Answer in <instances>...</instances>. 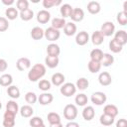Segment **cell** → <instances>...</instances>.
<instances>
[{"label":"cell","instance_id":"816d5d0a","mask_svg":"<svg viewBox=\"0 0 127 127\" xmlns=\"http://www.w3.org/2000/svg\"><path fill=\"white\" fill-rule=\"evenodd\" d=\"M50 127H64V125L61 123H56V124H50Z\"/></svg>","mask_w":127,"mask_h":127},{"label":"cell","instance_id":"836d02e7","mask_svg":"<svg viewBox=\"0 0 127 127\" xmlns=\"http://www.w3.org/2000/svg\"><path fill=\"white\" fill-rule=\"evenodd\" d=\"M101 64L99 63V62H94V61H89L88 62V64H87V68H88V70L91 72V73H96V72H98L99 70H100V68H101Z\"/></svg>","mask_w":127,"mask_h":127},{"label":"cell","instance_id":"3957f363","mask_svg":"<svg viewBox=\"0 0 127 127\" xmlns=\"http://www.w3.org/2000/svg\"><path fill=\"white\" fill-rule=\"evenodd\" d=\"M60 92H61L64 96H65V97H70V96L74 95L75 92H76L75 84H73V83H71V82H65V83H64L63 85H61Z\"/></svg>","mask_w":127,"mask_h":127},{"label":"cell","instance_id":"4fadbf2b","mask_svg":"<svg viewBox=\"0 0 127 127\" xmlns=\"http://www.w3.org/2000/svg\"><path fill=\"white\" fill-rule=\"evenodd\" d=\"M54 100V95L49 92H43L38 96V101L41 105H49L53 102Z\"/></svg>","mask_w":127,"mask_h":127},{"label":"cell","instance_id":"f35d334b","mask_svg":"<svg viewBox=\"0 0 127 127\" xmlns=\"http://www.w3.org/2000/svg\"><path fill=\"white\" fill-rule=\"evenodd\" d=\"M109 50L114 54H118L123 50V47L113 39L109 42Z\"/></svg>","mask_w":127,"mask_h":127},{"label":"cell","instance_id":"681fc988","mask_svg":"<svg viewBox=\"0 0 127 127\" xmlns=\"http://www.w3.org/2000/svg\"><path fill=\"white\" fill-rule=\"evenodd\" d=\"M65 127H79V124L75 121H68L65 125Z\"/></svg>","mask_w":127,"mask_h":127},{"label":"cell","instance_id":"e575fe53","mask_svg":"<svg viewBox=\"0 0 127 127\" xmlns=\"http://www.w3.org/2000/svg\"><path fill=\"white\" fill-rule=\"evenodd\" d=\"M74 101L76 103L77 106H85L88 102V98L86 96V94L84 93H78L75 98H74Z\"/></svg>","mask_w":127,"mask_h":127},{"label":"cell","instance_id":"6da1fadb","mask_svg":"<svg viewBox=\"0 0 127 127\" xmlns=\"http://www.w3.org/2000/svg\"><path fill=\"white\" fill-rule=\"evenodd\" d=\"M46 74V66L42 64H36L28 72V79L32 82H36Z\"/></svg>","mask_w":127,"mask_h":127},{"label":"cell","instance_id":"9a60e30c","mask_svg":"<svg viewBox=\"0 0 127 127\" xmlns=\"http://www.w3.org/2000/svg\"><path fill=\"white\" fill-rule=\"evenodd\" d=\"M64 80H65V76L61 73V72H56L52 75V78H51V83L54 84L55 86H61L64 83Z\"/></svg>","mask_w":127,"mask_h":127},{"label":"cell","instance_id":"f546056e","mask_svg":"<svg viewBox=\"0 0 127 127\" xmlns=\"http://www.w3.org/2000/svg\"><path fill=\"white\" fill-rule=\"evenodd\" d=\"M114 117H111L107 114H101L99 117V122L102 126H111L114 123Z\"/></svg>","mask_w":127,"mask_h":127},{"label":"cell","instance_id":"30bf717a","mask_svg":"<svg viewBox=\"0 0 127 127\" xmlns=\"http://www.w3.org/2000/svg\"><path fill=\"white\" fill-rule=\"evenodd\" d=\"M36 18H37V21L40 24H47L50 21V19H51V13L48 10H46V9L40 10L37 13Z\"/></svg>","mask_w":127,"mask_h":127},{"label":"cell","instance_id":"52a82bcc","mask_svg":"<svg viewBox=\"0 0 127 127\" xmlns=\"http://www.w3.org/2000/svg\"><path fill=\"white\" fill-rule=\"evenodd\" d=\"M15 117L16 115L10 111H5L3 115V127H14L15 126Z\"/></svg>","mask_w":127,"mask_h":127},{"label":"cell","instance_id":"d6986e66","mask_svg":"<svg viewBox=\"0 0 127 127\" xmlns=\"http://www.w3.org/2000/svg\"><path fill=\"white\" fill-rule=\"evenodd\" d=\"M47 54L50 57H59V55L61 54V48L59 45L52 43L50 45H48L47 47Z\"/></svg>","mask_w":127,"mask_h":127},{"label":"cell","instance_id":"603a6c76","mask_svg":"<svg viewBox=\"0 0 127 127\" xmlns=\"http://www.w3.org/2000/svg\"><path fill=\"white\" fill-rule=\"evenodd\" d=\"M72 9H73V8L71 7V5H69V4H67V3L62 4V6H61V8H60V13H61L62 18L65 19V18H67V17H70L71 12H72Z\"/></svg>","mask_w":127,"mask_h":127},{"label":"cell","instance_id":"83f0119b","mask_svg":"<svg viewBox=\"0 0 127 127\" xmlns=\"http://www.w3.org/2000/svg\"><path fill=\"white\" fill-rule=\"evenodd\" d=\"M13 82V77L10 73H3L0 76V85L4 86V87H8L10 85H12Z\"/></svg>","mask_w":127,"mask_h":127},{"label":"cell","instance_id":"cb8c5ba5","mask_svg":"<svg viewBox=\"0 0 127 127\" xmlns=\"http://www.w3.org/2000/svg\"><path fill=\"white\" fill-rule=\"evenodd\" d=\"M19 112H20V114H21L22 117H24V118H30V117H32V115L34 113V109H33V107L31 105L27 104V105H23L19 109Z\"/></svg>","mask_w":127,"mask_h":127},{"label":"cell","instance_id":"ab89813d","mask_svg":"<svg viewBox=\"0 0 127 127\" xmlns=\"http://www.w3.org/2000/svg\"><path fill=\"white\" fill-rule=\"evenodd\" d=\"M47 119H48V122L50 124H56V123H61V116L56 113V112H50L48 113V116H47Z\"/></svg>","mask_w":127,"mask_h":127},{"label":"cell","instance_id":"7c38bea8","mask_svg":"<svg viewBox=\"0 0 127 127\" xmlns=\"http://www.w3.org/2000/svg\"><path fill=\"white\" fill-rule=\"evenodd\" d=\"M114 40L122 47L127 44V33L124 30H119L114 33Z\"/></svg>","mask_w":127,"mask_h":127},{"label":"cell","instance_id":"d6a6232c","mask_svg":"<svg viewBox=\"0 0 127 127\" xmlns=\"http://www.w3.org/2000/svg\"><path fill=\"white\" fill-rule=\"evenodd\" d=\"M19 17H20L23 21H26V22H27V21H30V20L33 19V17H34V12H33L32 9L28 8V9H26V10H24V11L19 12Z\"/></svg>","mask_w":127,"mask_h":127},{"label":"cell","instance_id":"f5cc1de1","mask_svg":"<svg viewBox=\"0 0 127 127\" xmlns=\"http://www.w3.org/2000/svg\"><path fill=\"white\" fill-rule=\"evenodd\" d=\"M38 127H46V125H45V123H44V124H42V125H40V126H38Z\"/></svg>","mask_w":127,"mask_h":127},{"label":"cell","instance_id":"4dcf8cb0","mask_svg":"<svg viewBox=\"0 0 127 127\" xmlns=\"http://www.w3.org/2000/svg\"><path fill=\"white\" fill-rule=\"evenodd\" d=\"M7 94L12 99H17L20 97V89L16 85H10L7 87Z\"/></svg>","mask_w":127,"mask_h":127},{"label":"cell","instance_id":"d590c367","mask_svg":"<svg viewBox=\"0 0 127 127\" xmlns=\"http://www.w3.org/2000/svg\"><path fill=\"white\" fill-rule=\"evenodd\" d=\"M6 110L7 111H10L12 113H14L15 115L19 112V105L18 103L15 101V100H9L7 103H6Z\"/></svg>","mask_w":127,"mask_h":127},{"label":"cell","instance_id":"7dc6e473","mask_svg":"<svg viewBox=\"0 0 127 127\" xmlns=\"http://www.w3.org/2000/svg\"><path fill=\"white\" fill-rule=\"evenodd\" d=\"M8 68V63L4 59H0V72L6 71Z\"/></svg>","mask_w":127,"mask_h":127},{"label":"cell","instance_id":"f1b7e54d","mask_svg":"<svg viewBox=\"0 0 127 127\" xmlns=\"http://www.w3.org/2000/svg\"><path fill=\"white\" fill-rule=\"evenodd\" d=\"M65 24H66V22H65V19H64V18H54L53 20H52V28H54V29H56V30H59L60 31V29H64V27L65 26Z\"/></svg>","mask_w":127,"mask_h":127},{"label":"cell","instance_id":"7a4b0ae2","mask_svg":"<svg viewBox=\"0 0 127 127\" xmlns=\"http://www.w3.org/2000/svg\"><path fill=\"white\" fill-rule=\"evenodd\" d=\"M78 114L77 107L74 104H66L64 108V117L68 121H73Z\"/></svg>","mask_w":127,"mask_h":127},{"label":"cell","instance_id":"5b68a950","mask_svg":"<svg viewBox=\"0 0 127 127\" xmlns=\"http://www.w3.org/2000/svg\"><path fill=\"white\" fill-rule=\"evenodd\" d=\"M90 100L93 104L97 105V106H100L102 104H104L107 100V97H106V94L102 91H96V92H93L91 94V97H90Z\"/></svg>","mask_w":127,"mask_h":127},{"label":"cell","instance_id":"8fae6325","mask_svg":"<svg viewBox=\"0 0 127 127\" xmlns=\"http://www.w3.org/2000/svg\"><path fill=\"white\" fill-rule=\"evenodd\" d=\"M98 82L102 86H108V85H110L111 82H112V77H111L110 73L107 72V71L100 72L99 75H98Z\"/></svg>","mask_w":127,"mask_h":127},{"label":"cell","instance_id":"277c9868","mask_svg":"<svg viewBox=\"0 0 127 127\" xmlns=\"http://www.w3.org/2000/svg\"><path fill=\"white\" fill-rule=\"evenodd\" d=\"M99 31L102 33L104 37H110L115 33V25L110 21H106L101 25Z\"/></svg>","mask_w":127,"mask_h":127},{"label":"cell","instance_id":"db71d44e","mask_svg":"<svg viewBox=\"0 0 127 127\" xmlns=\"http://www.w3.org/2000/svg\"><path fill=\"white\" fill-rule=\"evenodd\" d=\"M2 108V103H1V101H0V109Z\"/></svg>","mask_w":127,"mask_h":127},{"label":"cell","instance_id":"7bdbcfd3","mask_svg":"<svg viewBox=\"0 0 127 127\" xmlns=\"http://www.w3.org/2000/svg\"><path fill=\"white\" fill-rule=\"evenodd\" d=\"M116 20H117V22L119 23V25L125 26V25L127 24V13H125V12H123V11L119 12V13L117 14V16H116Z\"/></svg>","mask_w":127,"mask_h":127},{"label":"cell","instance_id":"ffe728a7","mask_svg":"<svg viewBox=\"0 0 127 127\" xmlns=\"http://www.w3.org/2000/svg\"><path fill=\"white\" fill-rule=\"evenodd\" d=\"M86 8H87V11L90 14H92V15L98 14L100 12V10H101V6H100L99 2H97V1H90V2H88Z\"/></svg>","mask_w":127,"mask_h":127},{"label":"cell","instance_id":"60d3db41","mask_svg":"<svg viewBox=\"0 0 127 127\" xmlns=\"http://www.w3.org/2000/svg\"><path fill=\"white\" fill-rule=\"evenodd\" d=\"M38 86H39V89H41L42 91L44 92H47L48 90L51 89V86H52V83L51 81H49L48 79H41L38 83Z\"/></svg>","mask_w":127,"mask_h":127},{"label":"cell","instance_id":"1f68e13d","mask_svg":"<svg viewBox=\"0 0 127 127\" xmlns=\"http://www.w3.org/2000/svg\"><path fill=\"white\" fill-rule=\"evenodd\" d=\"M88 85H89V81H88V79H86L85 77H79V78L76 80V82H75V87H76V89H79V90H81V91L87 89Z\"/></svg>","mask_w":127,"mask_h":127},{"label":"cell","instance_id":"ee69618b","mask_svg":"<svg viewBox=\"0 0 127 127\" xmlns=\"http://www.w3.org/2000/svg\"><path fill=\"white\" fill-rule=\"evenodd\" d=\"M29 124H30L31 127H38V126L44 124V120L39 116H34V117H32L30 119Z\"/></svg>","mask_w":127,"mask_h":127},{"label":"cell","instance_id":"44dd1931","mask_svg":"<svg viewBox=\"0 0 127 127\" xmlns=\"http://www.w3.org/2000/svg\"><path fill=\"white\" fill-rule=\"evenodd\" d=\"M31 37L33 40H42L44 38V35H45V31L41 28V27H34L32 30H31V33H30Z\"/></svg>","mask_w":127,"mask_h":127},{"label":"cell","instance_id":"7402d4cb","mask_svg":"<svg viewBox=\"0 0 127 127\" xmlns=\"http://www.w3.org/2000/svg\"><path fill=\"white\" fill-rule=\"evenodd\" d=\"M118 112H119L118 108L114 104H107L103 108V113L104 114H107V115H109L111 117H114V118L118 115Z\"/></svg>","mask_w":127,"mask_h":127},{"label":"cell","instance_id":"f6af8a7d","mask_svg":"<svg viewBox=\"0 0 127 127\" xmlns=\"http://www.w3.org/2000/svg\"><path fill=\"white\" fill-rule=\"evenodd\" d=\"M16 7H17V10H19L20 12L24 11L29 8V1L28 0H18L16 2Z\"/></svg>","mask_w":127,"mask_h":127},{"label":"cell","instance_id":"9c48e42d","mask_svg":"<svg viewBox=\"0 0 127 127\" xmlns=\"http://www.w3.org/2000/svg\"><path fill=\"white\" fill-rule=\"evenodd\" d=\"M89 42V35L85 31H80L75 36V43L78 46H84Z\"/></svg>","mask_w":127,"mask_h":127},{"label":"cell","instance_id":"bcb514c9","mask_svg":"<svg viewBox=\"0 0 127 127\" xmlns=\"http://www.w3.org/2000/svg\"><path fill=\"white\" fill-rule=\"evenodd\" d=\"M9 28V22L6 17H0V32H5Z\"/></svg>","mask_w":127,"mask_h":127},{"label":"cell","instance_id":"484cf974","mask_svg":"<svg viewBox=\"0 0 127 127\" xmlns=\"http://www.w3.org/2000/svg\"><path fill=\"white\" fill-rule=\"evenodd\" d=\"M59 63H60L59 57H50V56H47L45 58V64H46V65L49 68H55V67H57L59 65Z\"/></svg>","mask_w":127,"mask_h":127},{"label":"cell","instance_id":"e0dca14e","mask_svg":"<svg viewBox=\"0 0 127 127\" xmlns=\"http://www.w3.org/2000/svg\"><path fill=\"white\" fill-rule=\"evenodd\" d=\"M90 40L94 46H100L104 41V36L102 35V33L99 30H97V31H94L92 33Z\"/></svg>","mask_w":127,"mask_h":127},{"label":"cell","instance_id":"74e56055","mask_svg":"<svg viewBox=\"0 0 127 127\" xmlns=\"http://www.w3.org/2000/svg\"><path fill=\"white\" fill-rule=\"evenodd\" d=\"M25 100L26 102L29 104V105H33L35 104L37 101H38V96L35 92H32V91H28L26 94H25Z\"/></svg>","mask_w":127,"mask_h":127},{"label":"cell","instance_id":"d4e9b609","mask_svg":"<svg viewBox=\"0 0 127 127\" xmlns=\"http://www.w3.org/2000/svg\"><path fill=\"white\" fill-rule=\"evenodd\" d=\"M114 63V57L111 55V54H108V53H103V56H102V59L100 61V64L101 65L103 66H111Z\"/></svg>","mask_w":127,"mask_h":127},{"label":"cell","instance_id":"c3c4849f","mask_svg":"<svg viewBox=\"0 0 127 127\" xmlns=\"http://www.w3.org/2000/svg\"><path fill=\"white\" fill-rule=\"evenodd\" d=\"M116 127H127V120L125 118H120L116 122Z\"/></svg>","mask_w":127,"mask_h":127},{"label":"cell","instance_id":"8d00e7d4","mask_svg":"<svg viewBox=\"0 0 127 127\" xmlns=\"http://www.w3.org/2000/svg\"><path fill=\"white\" fill-rule=\"evenodd\" d=\"M90 60L91 61H94V62H99L101 61L102 59V56H103V52L100 50V49H93L91 52H90Z\"/></svg>","mask_w":127,"mask_h":127},{"label":"cell","instance_id":"ba28073f","mask_svg":"<svg viewBox=\"0 0 127 127\" xmlns=\"http://www.w3.org/2000/svg\"><path fill=\"white\" fill-rule=\"evenodd\" d=\"M16 67L20 71L27 70L31 67V61L28 58H20L16 62Z\"/></svg>","mask_w":127,"mask_h":127},{"label":"cell","instance_id":"b9f144b4","mask_svg":"<svg viewBox=\"0 0 127 127\" xmlns=\"http://www.w3.org/2000/svg\"><path fill=\"white\" fill-rule=\"evenodd\" d=\"M44 8L46 9H49V8H53L55 6H59L62 4V1L61 0H43L42 2Z\"/></svg>","mask_w":127,"mask_h":127},{"label":"cell","instance_id":"f907efd6","mask_svg":"<svg viewBox=\"0 0 127 127\" xmlns=\"http://www.w3.org/2000/svg\"><path fill=\"white\" fill-rule=\"evenodd\" d=\"M15 3L14 0H2V4L6 5V6H9V7H12V5Z\"/></svg>","mask_w":127,"mask_h":127},{"label":"cell","instance_id":"8992f818","mask_svg":"<svg viewBox=\"0 0 127 127\" xmlns=\"http://www.w3.org/2000/svg\"><path fill=\"white\" fill-rule=\"evenodd\" d=\"M44 37H45L48 41H50V42H55V41H57V40L60 39V37H61V32H60L59 30H56V29L52 28V27H49V28H47V29L45 30V35H44Z\"/></svg>","mask_w":127,"mask_h":127},{"label":"cell","instance_id":"2e32d148","mask_svg":"<svg viewBox=\"0 0 127 127\" xmlns=\"http://www.w3.org/2000/svg\"><path fill=\"white\" fill-rule=\"evenodd\" d=\"M95 116V111H94V108L90 105H87V106H84L83 110H82V117L84 120L86 121H90L94 118Z\"/></svg>","mask_w":127,"mask_h":127},{"label":"cell","instance_id":"4316f807","mask_svg":"<svg viewBox=\"0 0 127 127\" xmlns=\"http://www.w3.org/2000/svg\"><path fill=\"white\" fill-rule=\"evenodd\" d=\"M5 16H6V19L7 20H15L19 17V12L17 10V8H14V7H8L5 11Z\"/></svg>","mask_w":127,"mask_h":127},{"label":"cell","instance_id":"5bb4252c","mask_svg":"<svg viewBox=\"0 0 127 127\" xmlns=\"http://www.w3.org/2000/svg\"><path fill=\"white\" fill-rule=\"evenodd\" d=\"M69 18L71 19V21L73 23L74 22H81L84 18V12L81 8H73Z\"/></svg>","mask_w":127,"mask_h":127},{"label":"cell","instance_id":"ac0fdd59","mask_svg":"<svg viewBox=\"0 0 127 127\" xmlns=\"http://www.w3.org/2000/svg\"><path fill=\"white\" fill-rule=\"evenodd\" d=\"M76 30H77L76 25L73 22H67L65 24V26L64 27V33L67 37H71V36L75 35L76 34Z\"/></svg>","mask_w":127,"mask_h":127}]
</instances>
